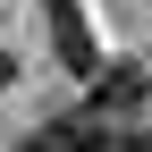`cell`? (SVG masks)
<instances>
[{
  "label": "cell",
  "instance_id": "6da1fadb",
  "mask_svg": "<svg viewBox=\"0 0 152 152\" xmlns=\"http://www.w3.org/2000/svg\"><path fill=\"white\" fill-rule=\"evenodd\" d=\"M144 93H152V59H118V68H102L93 76V118H127V110H144Z\"/></svg>",
  "mask_w": 152,
  "mask_h": 152
},
{
  "label": "cell",
  "instance_id": "7a4b0ae2",
  "mask_svg": "<svg viewBox=\"0 0 152 152\" xmlns=\"http://www.w3.org/2000/svg\"><path fill=\"white\" fill-rule=\"evenodd\" d=\"M42 17H51V34H59V59L76 76H102V59H93V34H85V17H76V0H42Z\"/></svg>",
  "mask_w": 152,
  "mask_h": 152
}]
</instances>
